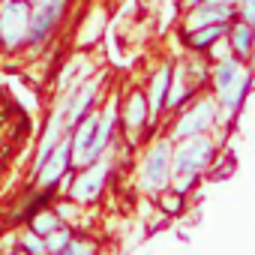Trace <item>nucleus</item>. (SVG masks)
<instances>
[{"mask_svg":"<svg viewBox=\"0 0 255 255\" xmlns=\"http://www.w3.org/2000/svg\"><path fill=\"white\" fill-rule=\"evenodd\" d=\"M183 144L171 153V174H198L210 153H213V144L210 138H204L201 132L198 135H189V138H180Z\"/></svg>","mask_w":255,"mask_h":255,"instance_id":"0eeeda50","label":"nucleus"},{"mask_svg":"<svg viewBox=\"0 0 255 255\" xmlns=\"http://www.w3.org/2000/svg\"><path fill=\"white\" fill-rule=\"evenodd\" d=\"M240 6H243V21H255V0H240Z\"/></svg>","mask_w":255,"mask_h":255,"instance_id":"aec40b11","label":"nucleus"},{"mask_svg":"<svg viewBox=\"0 0 255 255\" xmlns=\"http://www.w3.org/2000/svg\"><path fill=\"white\" fill-rule=\"evenodd\" d=\"M72 171V144H69V132H63V138L54 144V150L45 156V162L39 165V171L30 177L33 186H45V189H60L63 177Z\"/></svg>","mask_w":255,"mask_h":255,"instance_id":"423d86ee","label":"nucleus"},{"mask_svg":"<svg viewBox=\"0 0 255 255\" xmlns=\"http://www.w3.org/2000/svg\"><path fill=\"white\" fill-rule=\"evenodd\" d=\"M30 3H45V0H30Z\"/></svg>","mask_w":255,"mask_h":255,"instance_id":"5701e85b","label":"nucleus"},{"mask_svg":"<svg viewBox=\"0 0 255 255\" xmlns=\"http://www.w3.org/2000/svg\"><path fill=\"white\" fill-rule=\"evenodd\" d=\"M171 72H174V66L171 63H162L156 72H153V78H150V87H147V111H150V120L153 117H159V111L165 108V93H168V84H171Z\"/></svg>","mask_w":255,"mask_h":255,"instance_id":"9b49d317","label":"nucleus"},{"mask_svg":"<svg viewBox=\"0 0 255 255\" xmlns=\"http://www.w3.org/2000/svg\"><path fill=\"white\" fill-rule=\"evenodd\" d=\"M30 0H0V54H21L30 27Z\"/></svg>","mask_w":255,"mask_h":255,"instance_id":"f257e3e1","label":"nucleus"},{"mask_svg":"<svg viewBox=\"0 0 255 255\" xmlns=\"http://www.w3.org/2000/svg\"><path fill=\"white\" fill-rule=\"evenodd\" d=\"M114 126H117V108H114V102H111V105H105V108L96 111V129H93V138H90V144H87V150H84L81 165H87V162L99 159L102 153H108V147H111V141H114Z\"/></svg>","mask_w":255,"mask_h":255,"instance_id":"6e6552de","label":"nucleus"},{"mask_svg":"<svg viewBox=\"0 0 255 255\" xmlns=\"http://www.w3.org/2000/svg\"><path fill=\"white\" fill-rule=\"evenodd\" d=\"M66 6H69V0H45V3H33L24 51H30V54L45 51V45H48L51 36L57 33L60 21L66 18Z\"/></svg>","mask_w":255,"mask_h":255,"instance_id":"7ed1b4c3","label":"nucleus"},{"mask_svg":"<svg viewBox=\"0 0 255 255\" xmlns=\"http://www.w3.org/2000/svg\"><path fill=\"white\" fill-rule=\"evenodd\" d=\"M231 48L240 57H249V51H252V24L249 21H240L231 27Z\"/></svg>","mask_w":255,"mask_h":255,"instance_id":"f3484780","label":"nucleus"},{"mask_svg":"<svg viewBox=\"0 0 255 255\" xmlns=\"http://www.w3.org/2000/svg\"><path fill=\"white\" fill-rule=\"evenodd\" d=\"M171 183V144L162 138L156 144H150V150L141 159V171H138V186L144 192H162Z\"/></svg>","mask_w":255,"mask_h":255,"instance_id":"20e7f679","label":"nucleus"},{"mask_svg":"<svg viewBox=\"0 0 255 255\" xmlns=\"http://www.w3.org/2000/svg\"><path fill=\"white\" fill-rule=\"evenodd\" d=\"M63 132H66V123H63L60 108L48 111V120H45L42 132H39V138H36V156H33V165H30V177L39 171V165H42V162H45V156L54 150V144L63 138Z\"/></svg>","mask_w":255,"mask_h":255,"instance_id":"1a4fd4ad","label":"nucleus"},{"mask_svg":"<svg viewBox=\"0 0 255 255\" xmlns=\"http://www.w3.org/2000/svg\"><path fill=\"white\" fill-rule=\"evenodd\" d=\"M213 108H216V102H213V99H204V102L195 105L192 111H183V117H180L177 126H174V135H177V138H189V135L204 132L207 126L213 123Z\"/></svg>","mask_w":255,"mask_h":255,"instance_id":"9d476101","label":"nucleus"},{"mask_svg":"<svg viewBox=\"0 0 255 255\" xmlns=\"http://www.w3.org/2000/svg\"><path fill=\"white\" fill-rule=\"evenodd\" d=\"M15 252H27V255H48V246H45V237H39L36 231H21L15 237Z\"/></svg>","mask_w":255,"mask_h":255,"instance_id":"dca6fc26","label":"nucleus"},{"mask_svg":"<svg viewBox=\"0 0 255 255\" xmlns=\"http://www.w3.org/2000/svg\"><path fill=\"white\" fill-rule=\"evenodd\" d=\"M99 84H102V78L96 75V78H81V81H75L72 87H66L63 90V99H60V114H63V123H66V129L69 126H75L87 111H93L96 108V96H99Z\"/></svg>","mask_w":255,"mask_h":255,"instance_id":"39448f33","label":"nucleus"},{"mask_svg":"<svg viewBox=\"0 0 255 255\" xmlns=\"http://www.w3.org/2000/svg\"><path fill=\"white\" fill-rule=\"evenodd\" d=\"M93 249H96V246H93V240L81 237V231H72L60 252H63V255H84V252H93Z\"/></svg>","mask_w":255,"mask_h":255,"instance_id":"a211bd4d","label":"nucleus"},{"mask_svg":"<svg viewBox=\"0 0 255 255\" xmlns=\"http://www.w3.org/2000/svg\"><path fill=\"white\" fill-rule=\"evenodd\" d=\"M60 225H63V219H60V213H57L54 207H45V210H39V213H33V216L27 219V228L36 231L39 237H48V234L57 231Z\"/></svg>","mask_w":255,"mask_h":255,"instance_id":"ddd939ff","label":"nucleus"},{"mask_svg":"<svg viewBox=\"0 0 255 255\" xmlns=\"http://www.w3.org/2000/svg\"><path fill=\"white\" fill-rule=\"evenodd\" d=\"M246 84H249V75L243 72V69H237L234 72V78L228 81V87L219 93V99L225 102V108H228V114L240 105V99H243V93H246Z\"/></svg>","mask_w":255,"mask_h":255,"instance_id":"4468645a","label":"nucleus"},{"mask_svg":"<svg viewBox=\"0 0 255 255\" xmlns=\"http://www.w3.org/2000/svg\"><path fill=\"white\" fill-rule=\"evenodd\" d=\"M108 171H111V162H108V153H102L99 159L81 165V168H72L63 183H66V198H72L75 204H90L99 198V192L105 189L108 183Z\"/></svg>","mask_w":255,"mask_h":255,"instance_id":"f03ea898","label":"nucleus"},{"mask_svg":"<svg viewBox=\"0 0 255 255\" xmlns=\"http://www.w3.org/2000/svg\"><path fill=\"white\" fill-rule=\"evenodd\" d=\"M225 33V27L222 24H201V27H195L192 30V36H186V45H192V48H207V45H213V39H219Z\"/></svg>","mask_w":255,"mask_h":255,"instance_id":"2eb2a0df","label":"nucleus"},{"mask_svg":"<svg viewBox=\"0 0 255 255\" xmlns=\"http://www.w3.org/2000/svg\"><path fill=\"white\" fill-rule=\"evenodd\" d=\"M27 132H30V117H27V114H21V117H18V129H15V135H18V138H24Z\"/></svg>","mask_w":255,"mask_h":255,"instance_id":"412c9836","label":"nucleus"},{"mask_svg":"<svg viewBox=\"0 0 255 255\" xmlns=\"http://www.w3.org/2000/svg\"><path fill=\"white\" fill-rule=\"evenodd\" d=\"M240 66L234 63V60H222L219 66H216V75H213V84H216V93H222L225 87H228V81L234 78V72H237Z\"/></svg>","mask_w":255,"mask_h":255,"instance_id":"6ab92c4d","label":"nucleus"},{"mask_svg":"<svg viewBox=\"0 0 255 255\" xmlns=\"http://www.w3.org/2000/svg\"><path fill=\"white\" fill-rule=\"evenodd\" d=\"M186 6H198V3H204V0H183Z\"/></svg>","mask_w":255,"mask_h":255,"instance_id":"4be33fe9","label":"nucleus"},{"mask_svg":"<svg viewBox=\"0 0 255 255\" xmlns=\"http://www.w3.org/2000/svg\"><path fill=\"white\" fill-rule=\"evenodd\" d=\"M3 120H6V117H3V114H0V126H3Z\"/></svg>","mask_w":255,"mask_h":255,"instance_id":"b1692460","label":"nucleus"},{"mask_svg":"<svg viewBox=\"0 0 255 255\" xmlns=\"http://www.w3.org/2000/svg\"><path fill=\"white\" fill-rule=\"evenodd\" d=\"M123 126L129 132H138L141 126L150 120V111H147V96H144V90H132L129 93V99H126V105H123Z\"/></svg>","mask_w":255,"mask_h":255,"instance_id":"f8f14e48","label":"nucleus"}]
</instances>
